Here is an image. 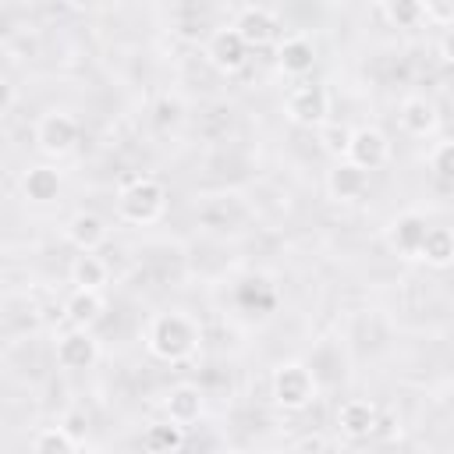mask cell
<instances>
[{"label": "cell", "mask_w": 454, "mask_h": 454, "mask_svg": "<svg viewBox=\"0 0 454 454\" xmlns=\"http://www.w3.org/2000/svg\"><path fill=\"white\" fill-rule=\"evenodd\" d=\"M202 326L184 309H163L145 323V351L160 362H188L199 351Z\"/></svg>", "instance_id": "1"}, {"label": "cell", "mask_w": 454, "mask_h": 454, "mask_svg": "<svg viewBox=\"0 0 454 454\" xmlns=\"http://www.w3.org/2000/svg\"><path fill=\"white\" fill-rule=\"evenodd\" d=\"M163 209H167V188L153 174H135L117 192V216L124 223L149 227V223H156L163 216Z\"/></svg>", "instance_id": "2"}, {"label": "cell", "mask_w": 454, "mask_h": 454, "mask_svg": "<svg viewBox=\"0 0 454 454\" xmlns=\"http://www.w3.org/2000/svg\"><path fill=\"white\" fill-rule=\"evenodd\" d=\"M270 397L284 411H305L319 397V376L305 362H280L270 372Z\"/></svg>", "instance_id": "3"}, {"label": "cell", "mask_w": 454, "mask_h": 454, "mask_svg": "<svg viewBox=\"0 0 454 454\" xmlns=\"http://www.w3.org/2000/svg\"><path fill=\"white\" fill-rule=\"evenodd\" d=\"M78 138H82V124H78V117L71 110L53 106V110L39 114V121H35V145H39L43 156L64 160V156H71L78 149Z\"/></svg>", "instance_id": "4"}, {"label": "cell", "mask_w": 454, "mask_h": 454, "mask_svg": "<svg viewBox=\"0 0 454 454\" xmlns=\"http://www.w3.org/2000/svg\"><path fill=\"white\" fill-rule=\"evenodd\" d=\"M284 114L291 124H301V128H323L330 121V89L326 85H316V82H301L287 92L284 99Z\"/></svg>", "instance_id": "5"}, {"label": "cell", "mask_w": 454, "mask_h": 454, "mask_svg": "<svg viewBox=\"0 0 454 454\" xmlns=\"http://www.w3.org/2000/svg\"><path fill=\"white\" fill-rule=\"evenodd\" d=\"M195 216H199V227L213 231V234H231L245 223L248 216V206L238 192H216V195H202L199 206H195Z\"/></svg>", "instance_id": "6"}, {"label": "cell", "mask_w": 454, "mask_h": 454, "mask_svg": "<svg viewBox=\"0 0 454 454\" xmlns=\"http://www.w3.org/2000/svg\"><path fill=\"white\" fill-rule=\"evenodd\" d=\"M53 358L60 369L67 372H85L99 362V340L92 330H82V326H67L64 333H57L53 340Z\"/></svg>", "instance_id": "7"}, {"label": "cell", "mask_w": 454, "mask_h": 454, "mask_svg": "<svg viewBox=\"0 0 454 454\" xmlns=\"http://www.w3.org/2000/svg\"><path fill=\"white\" fill-rule=\"evenodd\" d=\"M231 28L248 43V50H259V46H270V43H280V18L277 11L262 7V4H245L234 11V21Z\"/></svg>", "instance_id": "8"}, {"label": "cell", "mask_w": 454, "mask_h": 454, "mask_svg": "<svg viewBox=\"0 0 454 454\" xmlns=\"http://www.w3.org/2000/svg\"><path fill=\"white\" fill-rule=\"evenodd\" d=\"M344 160H348V163H355L358 170L372 174V170L387 167V160H390V138H387V135H383V128H376V124L351 128V142H348Z\"/></svg>", "instance_id": "9"}, {"label": "cell", "mask_w": 454, "mask_h": 454, "mask_svg": "<svg viewBox=\"0 0 454 454\" xmlns=\"http://www.w3.org/2000/svg\"><path fill=\"white\" fill-rule=\"evenodd\" d=\"M248 43L231 28V25H220L209 32L206 39V60L220 71V74H238L245 64H248Z\"/></svg>", "instance_id": "10"}, {"label": "cell", "mask_w": 454, "mask_h": 454, "mask_svg": "<svg viewBox=\"0 0 454 454\" xmlns=\"http://www.w3.org/2000/svg\"><path fill=\"white\" fill-rule=\"evenodd\" d=\"M426 231H429L426 216L415 213V209H404V213H397V216L387 223V245H390L397 255H404V259H419L422 241H426Z\"/></svg>", "instance_id": "11"}, {"label": "cell", "mask_w": 454, "mask_h": 454, "mask_svg": "<svg viewBox=\"0 0 454 454\" xmlns=\"http://www.w3.org/2000/svg\"><path fill=\"white\" fill-rule=\"evenodd\" d=\"M397 124H401V131L404 135H411V138H429V135H436V128H440V110H436V103L429 99V96H404L401 99V106H397Z\"/></svg>", "instance_id": "12"}, {"label": "cell", "mask_w": 454, "mask_h": 454, "mask_svg": "<svg viewBox=\"0 0 454 454\" xmlns=\"http://www.w3.org/2000/svg\"><path fill=\"white\" fill-rule=\"evenodd\" d=\"M64 238H67V245L78 248V252H99V248L106 245V238H110V227H106V220H103L99 213L78 209V213L67 216Z\"/></svg>", "instance_id": "13"}, {"label": "cell", "mask_w": 454, "mask_h": 454, "mask_svg": "<svg viewBox=\"0 0 454 454\" xmlns=\"http://www.w3.org/2000/svg\"><path fill=\"white\" fill-rule=\"evenodd\" d=\"M337 429L348 440H369L380 429V408L369 397H351L337 408Z\"/></svg>", "instance_id": "14"}, {"label": "cell", "mask_w": 454, "mask_h": 454, "mask_svg": "<svg viewBox=\"0 0 454 454\" xmlns=\"http://www.w3.org/2000/svg\"><path fill=\"white\" fill-rule=\"evenodd\" d=\"M277 67H280L287 78H305V74H312V67H316V46H312V39L301 35V32L284 35V39L277 43Z\"/></svg>", "instance_id": "15"}, {"label": "cell", "mask_w": 454, "mask_h": 454, "mask_svg": "<svg viewBox=\"0 0 454 454\" xmlns=\"http://www.w3.org/2000/svg\"><path fill=\"white\" fill-rule=\"evenodd\" d=\"M163 411H167L170 422H177V426L188 429V426H195L206 415V397H202V390L195 383H177V387L167 390Z\"/></svg>", "instance_id": "16"}, {"label": "cell", "mask_w": 454, "mask_h": 454, "mask_svg": "<svg viewBox=\"0 0 454 454\" xmlns=\"http://www.w3.org/2000/svg\"><path fill=\"white\" fill-rule=\"evenodd\" d=\"M365 192H369V174L358 170L355 163L337 160V163L326 170V195H330L333 202H358Z\"/></svg>", "instance_id": "17"}, {"label": "cell", "mask_w": 454, "mask_h": 454, "mask_svg": "<svg viewBox=\"0 0 454 454\" xmlns=\"http://www.w3.org/2000/svg\"><path fill=\"white\" fill-rule=\"evenodd\" d=\"M21 195L28 199V202H39V206H46V202H53V199H60V188H64V174L53 167V163H35V167H28L25 174H21Z\"/></svg>", "instance_id": "18"}, {"label": "cell", "mask_w": 454, "mask_h": 454, "mask_svg": "<svg viewBox=\"0 0 454 454\" xmlns=\"http://www.w3.org/2000/svg\"><path fill=\"white\" fill-rule=\"evenodd\" d=\"M103 309H106L103 291L71 287V294L64 298V319H67L71 326H82V330H92V326L103 319Z\"/></svg>", "instance_id": "19"}, {"label": "cell", "mask_w": 454, "mask_h": 454, "mask_svg": "<svg viewBox=\"0 0 454 454\" xmlns=\"http://www.w3.org/2000/svg\"><path fill=\"white\" fill-rule=\"evenodd\" d=\"M419 259H422L426 266H433V270H447V266H454V227L429 223Z\"/></svg>", "instance_id": "20"}, {"label": "cell", "mask_w": 454, "mask_h": 454, "mask_svg": "<svg viewBox=\"0 0 454 454\" xmlns=\"http://www.w3.org/2000/svg\"><path fill=\"white\" fill-rule=\"evenodd\" d=\"M181 447H184V426H177L170 419L149 422L142 429V450L145 454H177Z\"/></svg>", "instance_id": "21"}, {"label": "cell", "mask_w": 454, "mask_h": 454, "mask_svg": "<svg viewBox=\"0 0 454 454\" xmlns=\"http://www.w3.org/2000/svg\"><path fill=\"white\" fill-rule=\"evenodd\" d=\"M67 277H71L74 287L103 291L106 280H110V266H106V259H99L96 252H78L74 262H71V270H67Z\"/></svg>", "instance_id": "22"}, {"label": "cell", "mask_w": 454, "mask_h": 454, "mask_svg": "<svg viewBox=\"0 0 454 454\" xmlns=\"http://www.w3.org/2000/svg\"><path fill=\"white\" fill-rule=\"evenodd\" d=\"M394 28H419L426 21V11H422V0H390V4H380L376 7Z\"/></svg>", "instance_id": "23"}, {"label": "cell", "mask_w": 454, "mask_h": 454, "mask_svg": "<svg viewBox=\"0 0 454 454\" xmlns=\"http://www.w3.org/2000/svg\"><path fill=\"white\" fill-rule=\"evenodd\" d=\"M153 121H156L160 131L181 128V121H184V99L174 96V92H160L156 103H153Z\"/></svg>", "instance_id": "24"}, {"label": "cell", "mask_w": 454, "mask_h": 454, "mask_svg": "<svg viewBox=\"0 0 454 454\" xmlns=\"http://www.w3.org/2000/svg\"><path fill=\"white\" fill-rule=\"evenodd\" d=\"M32 450H35V454H74L78 443H74L60 426H46V429H39V433L32 436Z\"/></svg>", "instance_id": "25"}, {"label": "cell", "mask_w": 454, "mask_h": 454, "mask_svg": "<svg viewBox=\"0 0 454 454\" xmlns=\"http://www.w3.org/2000/svg\"><path fill=\"white\" fill-rule=\"evenodd\" d=\"M429 170L440 177V181H447V184H454V138H443V142H436L433 149H429Z\"/></svg>", "instance_id": "26"}, {"label": "cell", "mask_w": 454, "mask_h": 454, "mask_svg": "<svg viewBox=\"0 0 454 454\" xmlns=\"http://www.w3.org/2000/svg\"><path fill=\"white\" fill-rule=\"evenodd\" d=\"M348 142H351V128H348V124L326 121V124L319 128V145H323V149H326L330 156L344 160V153H348Z\"/></svg>", "instance_id": "27"}, {"label": "cell", "mask_w": 454, "mask_h": 454, "mask_svg": "<svg viewBox=\"0 0 454 454\" xmlns=\"http://www.w3.org/2000/svg\"><path fill=\"white\" fill-rule=\"evenodd\" d=\"M74 443H85V433H89V415L82 411V408H67L64 415H60V422H57Z\"/></svg>", "instance_id": "28"}, {"label": "cell", "mask_w": 454, "mask_h": 454, "mask_svg": "<svg viewBox=\"0 0 454 454\" xmlns=\"http://www.w3.org/2000/svg\"><path fill=\"white\" fill-rule=\"evenodd\" d=\"M422 11H426L429 25L454 28V0H422Z\"/></svg>", "instance_id": "29"}, {"label": "cell", "mask_w": 454, "mask_h": 454, "mask_svg": "<svg viewBox=\"0 0 454 454\" xmlns=\"http://www.w3.org/2000/svg\"><path fill=\"white\" fill-rule=\"evenodd\" d=\"M440 57H443V64L454 67V28L443 32V39H440Z\"/></svg>", "instance_id": "30"}, {"label": "cell", "mask_w": 454, "mask_h": 454, "mask_svg": "<svg viewBox=\"0 0 454 454\" xmlns=\"http://www.w3.org/2000/svg\"><path fill=\"white\" fill-rule=\"evenodd\" d=\"M74 454H110L106 447H99V443H78V450Z\"/></svg>", "instance_id": "31"}, {"label": "cell", "mask_w": 454, "mask_h": 454, "mask_svg": "<svg viewBox=\"0 0 454 454\" xmlns=\"http://www.w3.org/2000/svg\"><path fill=\"white\" fill-rule=\"evenodd\" d=\"M220 454H245V450H238V447H227V450H220Z\"/></svg>", "instance_id": "32"}]
</instances>
